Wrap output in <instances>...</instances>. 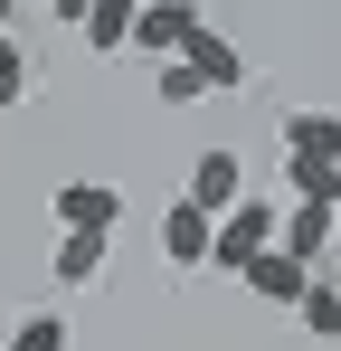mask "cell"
I'll use <instances>...</instances> for the list:
<instances>
[{
	"instance_id": "9c48e42d",
	"label": "cell",
	"mask_w": 341,
	"mask_h": 351,
	"mask_svg": "<svg viewBox=\"0 0 341 351\" xmlns=\"http://www.w3.org/2000/svg\"><path fill=\"white\" fill-rule=\"evenodd\" d=\"M247 294H266V304H303V294H313V266H294L284 247H266V256L247 266Z\"/></svg>"
},
{
	"instance_id": "52a82bcc",
	"label": "cell",
	"mask_w": 341,
	"mask_h": 351,
	"mask_svg": "<svg viewBox=\"0 0 341 351\" xmlns=\"http://www.w3.org/2000/svg\"><path fill=\"white\" fill-rule=\"evenodd\" d=\"M114 219H123V190L114 180H66L57 190V228H105L114 237Z\"/></svg>"
},
{
	"instance_id": "30bf717a",
	"label": "cell",
	"mask_w": 341,
	"mask_h": 351,
	"mask_svg": "<svg viewBox=\"0 0 341 351\" xmlns=\"http://www.w3.org/2000/svg\"><path fill=\"white\" fill-rule=\"evenodd\" d=\"M180 58L199 66V86H209V95H227V86H247V58H237V48H227L218 29H199V38H190V48H180Z\"/></svg>"
},
{
	"instance_id": "2e32d148",
	"label": "cell",
	"mask_w": 341,
	"mask_h": 351,
	"mask_svg": "<svg viewBox=\"0 0 341 351\" xmlns=\"http://www.w3.org/2000/svg\"><path fill=\"white\" fill-rule=\"evenodd\" d=\"M152 86H162V105H199V95H209V86H199V66H190V58H170L162 76H152Z\"/></svg>"
},
{
	"instance_id": "7c38bea8",
	"label": "cell",
	"mask_w": 341,
	"mask_h": 351,
	"mask_svg": "<svg viewBox=\"0 0 341 351\" xmlns=\"http://www.w3.org/2000/svg\"><path fill=\"white\" fill-rule=\"evenodd\" d=\"M294 313H303V332H313V342H341V285H332V276H313V294H303Z\"/></svg>"
},
{
	"instance_id": "d6986e66",
	"label": "cell",
	"mask_w": 341,
	"mask_h": 351,
	"mask_svg": "<svg viewBox=\"0 0 341 351\" xmlns=\"http://www.w3.org/2000/svg\"><path fill=\"white\" fill-rule=\"evenodd\" d=\"M332 256H341V247H332Z\"/></svg>"
},
{
	"instance_id": "4fadbf2b",
	"label": "cell",
	"mask_w": 341,
	"mask_h": 351,
	"mask_svg": "<svg viewBox=\"0 0 341 351\" xmlns=\"http://www.w3.org/2000/svg\"><path fill=\"white\" fill-rule=\"evenodd\" d=\"M29 86H38V58H29V48H19V38L0 29V105H19Z\"/></svg>"
},
{
	"instance_id": "ac0fdd59",
	"label": "cell",
	"mask_w": 341,
	"mask_h": 351,
	"mask_svg": "<svg viewBox=\"0 0 341 351\" xmlns=\"http://www.w3.org/2000/svg\"><path fill=\"white\" fill-rule=\"evenodd\" d=\"M0 29H10V0H0Z\"/></svg>"
},
{
	"instance_id": "5b68a950",
	"label": "cell",
	"mask_w": 341,
	"mask_h": 351,
	"mask_svg": "<svg viewBox=\"0 0 341 351\" xmlns=\"http://www.w3.org/2000/svg\"><path fill=\"white\" fill-rule=\"evenodd\" d=\"M180 199H199V209H209V219H227V209H237V199H247V162H237V152H199V162H190V190H180Z\"/></svg>"
},
{
	"instance_id": "ba28073f",
	"label": "cell",
	"mask_w": 341,
	"mask_h": 351,
	"mask_svg": "<svg viewBox=\"0 0 341 351\" xmlns=\"http://www.w3.org/2000/svg\"><path fill=\"white\" fill-rule=\"evenodd\" d=\"M284 162H341V114H284Z\"/></svg>"
},
{
	"instance_id": "5bb4252c",
	"label": "cell",
	"mask_w": 341,
	"mask_h": 351,
	"mask_svg": "<svg viewBox=\"0 0 341 351\" xmlns=\"http://www.w3.org/2000/svg\"><path fill=\"white\" fill-rule=\"evenodd\" d=\"M284 180H294V199H332L341 209V162H284Z\"/></svg>"
},
{
	"instance_id": "3957f363",
	"label": "cell",
	"mask_w": 341,
	"mask_h": 351,
	"mask_svg": "<svg viewBox=\"0 0 341 351\" xmlns=\"http://www.w3.org/2000/svg\"><path fill=\"white\" fill-rule=\"evenodd\" d=\"M199 29H209V19H199V0H142V29H133V48L170 66L190 38H199Z\"/></svg>"
},
{
	"instance_id": "6da1fadb",
	"label": "cell",
	"mask_w": 341,
	"mask_h": 351,
	"mask_svg": "<svg viewBox=\"0 0 341 351\" xmlns=\"http://www.w3.org/2000/svg\"><path fill=\"white\" fill-rule=\"evenodd\" d=\"M275 237H284V209L247 190V199H237V209L218 219V247H209V266H227V276H247V266H256V256H266Z\"/></svg>"
},
{
	"instance_id": "8fae6325",
	"label": "cell",
	"mask_w": 341,
	"mask_h": 351,
	"mask_svg": "<svg viewBox=\"0 0 341 351\" xmlns=\"http://www.w3.org/2000/svg\"><path fill=\"white\" fill-rule=\"evenodd\" d=\"M133 29H142V0H95V10H86V48H95V58L133 48Z\"/></svg>"
},
{
	"instance_id": "e0dca14e",
	"label": "cell",
	"mask_w": 341,
	"mask_h": 351,
	"mask_svg": "<svg viewBox=\"0 0 341 351\" xmlns=\"http://www.w3.org/2000/svg\"><path fill=\"white\" fill-rule=\"evenodd\" d=\"M57 19H66V29H86V10H95V0H48Z\"/></svg>"
},
{
	"instance_id": "277c9868",
	"label": "cell",
	"mask_w": 341,
	"mask_h": 351,
	"mask_svg": "<svg viewBox=\"0 0 341 351\" xmlns=\"http://www.w3.org/2000/svg\"><path fill=\"white\" fill-rule=\"evenodd\" d=\"M105 266H114V237H105V228H66V237H57V256H48L57 294H86Z\"/></svg>"
},
{
	"instance_id": "9a60e30c",
	"label": "cell",
	"mask_w": 341,
	"mask_h": 351,
	"mask_svg": "<svg viewBox=\"0 0 341 351\" xmlns=\"http://www.w3.org/2000/svg\"><path fill=\"white\" fill-rule=\"evenodd\" d=\"M10 351H66V313H29V323L10 332Z\"/></svg>"
},
{
	"instance_id": "8992f818",
	"label": "cell",
	"mask_w": 341,
	"mask_h": 351,
	"mask_svg": "<svg viewBox=\"0 0 341 351\" xmlns=\"http://www.w3.org/2000/svg\"><path fill=\"white\" fill-rule=\"evenodd\" d=\"M209 247H218V219H209L199 199H170L162 209V256L170 266H209Z\"/></svg>"
},
{
	"instance_id": "7a4b0ae2",
	"label": "cell",
	"mask_w": 341,
	"mask_h": 351,
	"mask_svg": "<svg viewBox=\"0 0 341 351\" xmlns=\"http://www.w3.org/2000/svg\"><path fill=\"white\" fill-rule=\"evenodd\" d=\"M275 247L294 256V266H313V276H323V256L341 247V209H332V199H294V209H284V237H275Z\"/></svg>"
}]
</instances>
